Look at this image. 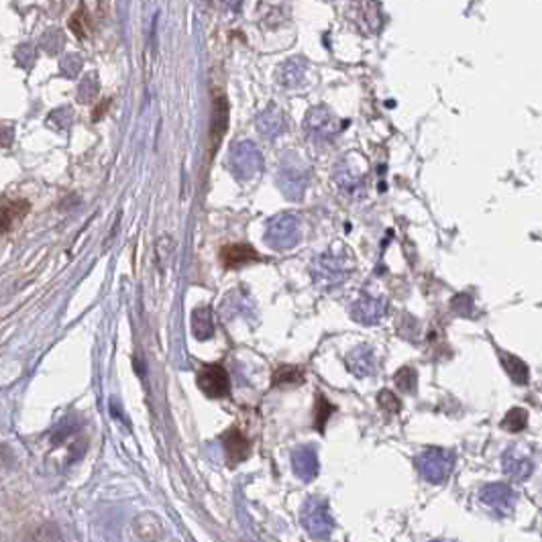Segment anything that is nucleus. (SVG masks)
Returning <instances> with one entry per match:
<instances>
[{"mask_svg":"<svg viewBox=\"0 0 542 542\" xmlns=\"http://www.w3.org/2000/svg\"><path fill=\"white\" fill-rule=\"evenodd\" d=\"M330 412H332V406H330L329 402L324 400V397H318V406H316V428L318 430H324V422H327V418L330 416Z\"/></svg>","mask_w":542,"mask_h":542,"instance_id":"22","label":"nucleus"},{"mask_svg":"<svg viewBox=\"0 0 542 542\" xmlns=\"http://www.w3.org/2000/svg\"><path fill=\"white\" fill-rule=\"evenodd\" d=\"M306 131L312 141L324 145L337 137V132L341 131V125L327 108H312L306 120Z\"/></svg>","mask_w":542,"mask_h":542,"instance_id":"6","label":"nucleus"},{"mask_svg":"<svg viewBox=\"0 0 542 542\" xmlns=\"http://www.w3.org/2000/svg\"><path fill=\"white\" fill-rule=\"evenodd\" d=\"M198 388L202 390V394L208 397H225L230 392V379L227 369L218 363L213 365H204L198 371Z\"/></svg>","mask_w":542,"mask_h":542,"instance_id":"4","label":"nucleus"},{"mask_svg":"<svg viewBox=\"0 0 542 542\" xmlns=\"http://www.w3.org/2000/svg\"><path fill=\"white\" fill-rule=\"evenodd\" d=\"M379 406L388 412L400 410V402H397V397H395L392 392H388V390H385V392H381V395H379Z\"/></svg>","mask_w":542,"mask_h":542,"instance_id":"23","label":"nucleus"},{"mask_svg":"<svg viewBox=\"0 0 542 542\" xmlns=\"http://www.w3.org/2000/svg\"><path fill=\"white\" fill-rule=\"evenodd\" d=\"M312 278L324 290H329V288L332 290V288L341 286L349 278L346 259L345 257H337L332 253L320 255L312 265Z\"/></svg>","mask_w":542,"mask_h":542,"instance_id":"2","label":"nucleus"},{"mask_svg":"<svg viewBox=\"0 0 542 542\" xmlns=\"http://www.w3.org/2000/svg\"><path fill=\"white\" fill-rule=\"evenodd\" d=\"M267 241L276 249H292L300 241V220L292 214H281L269 222Z\"/></svg>","mask_w":542,"mask_h":542,"instance_id":"3","label":"nucleus"},{"mask_svg":"<svg viewBox=\"0 0 542 542\" xmlns=\"http://www.w3.org/2000/svg\"><path fill=\"white\" fill-rule=\"evenodd\" d=\"M31 210V204L27 200H13L0 206V230L9 232L17 227L18 222Z\"/></svg>","mask_w":542,"mask_h":542,"instance_id":"12","label":"nucleus"},{"mask_svg":"<svg viewBox=\"0 0 542 542\" xmlns=\"http://www.w3.org/2000/svg\"><path fill=\"white\" fill-rule=\"evenodd\" d=\"M33 542H62V538H60V534H57V530H55V528L45 526V528H41V530L37 532V536H35Z\"/></svg>","mask_w":542,"mask_h":542,"instance_id":"24","label":"nucleus"},{"mask_svg":"<svg viewBox=\"0 0 542 542\" xmlns=\"http://www.w3.org/2000/svg\"><path fill=\"white\" fill-rule=\"evenodd\" d=\"M506 469H508V473L512 475H520L524 477L528 475V465H526V459H516L514 455H509L506 457Z\"/></svg>","mask_w":542,"mask_h":542,"instance_id":"20","label":"nucleus"},{"mask_svg":"<svg viewBox=\"0 0 542 542\" xmlns=\"http://www.w3.org/2000/svg\"><path fill=\"white\" fill-rule=\"evenodd\" d=\"M213 127H210V143H213V151L218 147L222 135L227 131V125H229V104L222 94H218L214 98V108H213Z\"/></svg>","mask_w":542,"mask_h":542,"instance_id":"13","label":"nucleus"},{"mask_svg":"<svg viewBox=\"0 0 542 542\" xmlns=\"http://www.w3.org/2000/svg\"><path fill=\"white\" fill-rule=\"evenodd\" d=\"M273 381L276 383H286V381L298 383V381H302V373H300V369H296V367H281L280 371L276 373Z\"/></svg>","mask_w":542,"mask_h":542,"instance_id":"21","label":"nucleus"},{"mask_svg":"<svg viewBox=\"0 0 542 542\" xmlns=\"http://www.w3.org/2000/svg\"><path fill=\"white\" fill-rule=\"evenodd\" d=\"M69 29L74 31L76 37H80V39L86 37L88 25H86V13H84V9H80L78 13H74V17L69 18Z\"/></svg>","mask_w":542,"mask_h":542,"instance_id":"19","label":"nucleus"},{"mask_svg":"<svg viewBox=\"0 0 542 542\" xmlns=\"http://www.w3.org/2000/svg\"><path fill=\"white\" fill-rule=\"evenodd\" d=\"M237 157H239V167H241L243 176H251L261 167V155L251 143H243L237 151Z\"/></svg>","mask_w":542,"mask_h":542,"instance_id":"15","label":"nucleus"},{"mask_svg":"<svg viewBox=\"0 0 542 542\" xmlns=\"http://www.w3.org/2000/svg\"><path fill=\"white\" fill-rule=\"evenodd\" d=\"M220 259H222V265L227 269H237L241 265H247V263H253L259 259L257 251L247 243H232V245H227L220 249Z\"/></svg>","mask_w":542,"mask_h":542,"instance_id":"10","label":"nucleus"},{"mask_svg":"<svg viewBox=\"0 0 542 542\" xmlns=\"http://www.w3.org/2000/svg\"><path fill=\"white\" fill-rule=\"evenodd\" d=\"M334 184L339 190L349 198L365 196L367 184H365V169L355 165L353 155H345L334 167Z\"/></svg>","mask_w":542,"mask_h":542,"instance_id":"1","label":"nucleus"},{"mask_svg":"<svg viewBox=\"0 0 542 542\" xmlns=\"http://www.w3.org/2000/svg\"><path fill=\"white\" fill-rule=\"evenodd\" d=\"M420 469L424 471V475L432 481H439L446 477V473L451 471V465H453V457L448 453H443V451H428L420 457Z\"/></svg>","mask_w":542,"mask_h":542,"instance_id":"9","label":"nucleus"},{"mask_svg":"<svg viewBox=\"0 0 542 542\" xmlns=\"http://www.w3.org/2000/svg\"><path fill=\"white\" fill-rule=\"evenodd\" d=\"M526 422H528V416H526V412L522 408H514V410H509V414L504 418V424L502 427L509 430V432H520V430H524Z\"/></svg>","mask_w":542,"mask_h":542,"instance_id":"17","label":"nucleus"},{"mask_svg":"<svg viewBox=\"0 0 542 542\" xmlns=\"http://www.w3.org/2000/svg\"><path fill=\"white\" fill-rule=\"evenodd\" d=\"M395 385L402 392H414L416 390V371L410 367H404L395 373Z\"/></svg>","mask_w":542,"mask_h":542,"instance_id":"18","label":"nucleus"},{"mask_svg":"<svg viewBox=\"0 0 542 542\" xmlns=\"http://www.w3.org/2000/svg\"><path fill=\"white\" fill-rule=\"evenodd\" d=\"M351 316L359 324L365 327H376L385 316H388V300L379 296L365 294L353 306H351Z\"/></svg>","mask_w":542,"mask_h":542,"instance_id":"5","label":"nucleus"},{"mask_svg":"<svg viewBox=\"0 0 542 542\" xmlns=\"http://www.w3.org/2000/svg\"><path fill=\"white\" fill-rule=\"evenodd\" d=\"M294 469H296L298 475L304 477V479H312L316 475L318 463H316V453H314L312 448L304 446V448L296 451V455H294Z\"/></svg>","mask_w":542,"mask_h":542,"instance_id":"14","label":"nucleus"},{"mask_svg":"<svg viewBox=\"0 0 542 542\" xmlns=\"http://www.w3.org/2000/svg\"><path fill=\"white\" fill-rule=\"evenodd\" d=\"M346 367L357 376V378H369L378 369V355L369 345L355 346L346 355Z\"/></svg>","mask_w":542,"mask_h":542,"instance_id":"7","label":"nucleus"},{"mask_svg":"<svg viewBox=\"0 0 542 542\" xmlns=\"http://www.w3.org/2000/svg\"><path fill=\"white\" fill-rule=\"evenodd\" d=\"M298 165L296 164L286 165V167H283V171H281V186H283V190H286L288 198H292V200L302 198L304 190H306V186H308V171H306V169H298L296 171Z\"/></svg>","mask_w":542,"mask_h":542,"instance_id":"11","label":"nucleus"},{"mask_svg":"<svg viewBox=\"0 0 542 542\" xmlns=\"http://www.w3.org/2000/svg\"><path fill=\"white\" fill-rule=\"evenodd\" d=\"M222 444H225V455L229 461L230 467L239 465L241 461H245L251 453V443L247 441V436L239 428H230L222 434Z\"/></svg>","mask_w":542,"mask_h":542,"instance_id":"8","label":"nucleus"},{"mask_svg":"<svg viewBox=\"0 0 542 542\" xmlns=\"http://www.w3.org/2000/svg\"><path fill=\"white\" fill-rule=\"evenodd\" d=\"M502 361H504V367L508 369L509 378L514 379L516 383H528V367H526L524 363L520 361L518 357H514V355H504L502 357Z\"/></svg>","mask_w":542,"mask_h":542,"instance_id":"16","label":"nucleus"}]
</instances>
